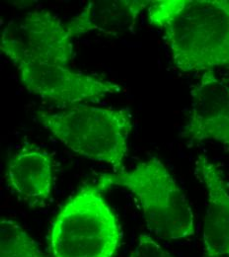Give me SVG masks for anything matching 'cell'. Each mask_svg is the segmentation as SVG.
<instances>
[{
	"instance_id": "obj_11",
	"label": "cell",
	"mask_w": 229,
	"mask_h": 257,
	"mask_svg": "<svg viewBox=\"0 0 229 257\" xmlns=\"http://www.w3.org/2000/svg\"><path fill=\"white\" fill-rule=\"evenodd\" d=\"M0 257H47L33 238L16 222H0Z\"/></svg>"
},
{
	"instance_id": "obj_12",
	"label": "cell",
	"mask_w": 229,
	"mask_h": 257,
	"mask_svg": "<svg viewBox=\"0 0 229 257\" xmlns=\"http://www.w3.org/2000/svg\"><path fill=\"white\" fill-rule=\"evenodd\" d=\"M130 257H174L150 235L141 234Z\"/></svg>"
},
{
	"instance_id": "obj_6",
	"label": "cell",
	"mask_w": 229,
	"mask_h": 257,
	"mask_svg": "<svg viewBox=\"0 0 229 257\" xmlns=\"http://www.w3.org/2000/svg\"><path fill=\"white\" fill-rule=\"evenodd\" d=\"M15 66L29 92L61 105L99 103L121 91V86L113 81L74 71L63 64L20 63Z\"/></svg>"
},
{
	"instance_id": "obj_8",
	"label": "cell",
	"mask_w": 229,
	"mask_h": 257,
	"mask_svg": "<svg viewBox=\"0 0 229 257\" xmlns=\"http://www.w3.org/2000/svg\"><path fill=\"white\" fill-rule=\"evenodd\" d=\"M207 207L203 225V257H229V190L220 168L204 156L196 162Z\"/></svg>"
},
{
	"instance_id": "obj_7",
	"label": "cell",
	"mask_w": 229,
	"mask_h": 257,
	"mask_svg": "<svg viewBox=\"0 0 229 257\" xmlns=\"http://www.w3.org/2000/svg\"><path fill=\"white\" fill-rule=\"evenodd\" d=\"M189 119L181 137L192 142L215 141L229 146V85L205 71L191 91Z\"/></svg>"
},
{
	"instance_id": "obj_2",
	"label": "cell",
	"mask_w": 229,
	"mask_h": 257,
	"mask_svg": "<svg viewBox=\"0 0 229 257\" xmlns=\"http://www.w3.org/2000/svg\"><path fill=\"white\" fill-rule=\"evenodd\" d=\"M102 192L123 187L136 198L151 233L160 239L181 240L195 235V216L183 190L162 161L156 158L131 170L100 175Z\"/></svg>"
},
{
	"instance_id": "obj_1",
	"label": "cell",
	"mask_w": 229,
	"mask_h": 257,
	"mask_svg": "<svg viewBox=\"0 0 229 257\" xmlns=\"http://www.w3.org/2000/svg\"><path fill=\"white\" fill-rule=\"evenodd\" d=\"M148 20L163 31L179 70L229 68V0L151 1Z\"/></svg>"
},
{
	"instance_id": "obj_9",
	"label": "cell",
	"mask_w": 229,
	"mask_h": 257,
	"mask_svg": "<svg viewBox=\"0 0 229 257\" xmlns=\"http://www.w3.org/2000/svg\"><path fill=\"white\" fill-rule=\"evenodd\" d=\"M6 180L9 188L29 208L44 207L54 186V163L41 149H24L8 162Z\"/></svg>"
},
{
	"instance_id": "obj_3",
	"label": "cell",
	"mask_w": 229,
	"mask_h": 257,
	"mask_svg": "<svg viewBox=\"0 0 229 257\" xmlns=\"http://www.w3.org/2000/svg\"><path fill=\"white\" fill-rule=\"evenodd\" d=\"M38 119L73 153L108 163L115 172L124 170L132 128L129 110L76 105L57 113L41 112Z\"/></svg>"
},
{
	"instance_id": "obj_5",
	"label": "cell",
	"mask_w": 229,
	"mask_h": 257,
	"mask_svg": "<svg viewBox=\"0 0 229 257\" xmlns=\"http://www.w3.org/2000/svg\"><path fill=\"white\" fill-rule=\"evenodd\" d=\"M0 49L12 64L44 63L69 66L73 48L66 24L46 9H34L2 31Z\"/></svg>"
},
{
	"instance_id": "obj_10",
	"label": "cell",
	"mask_w": 229,
	"mask_h": 257,
	"mask_svg": "<svg viewBox=\"0 0 229 257\" xmlns=\"http://www.w3.org/2000/svg\"><path fill=\"white\" fill-rule=\"evenodd\" d=\"M150 2L146 0L91 1L66 23V28L72 39L92 32L119 36L134 28L139 15Z\"/></svg>"
},
{
	"instance_id": "obj_4",
	"label": "cell",
	"mask_w": 229,
	"mask_h": 257,
	"mask_svg": "<svg viewBox=\"0 0 229 257\" xmlns=\"http://www.w3.org/2000/svg\"><path fill=\"white\" fill-rule=\"evenodd\" d=\"M121 241L118 219L96 184L81 188L66 202L49 239L53 257H113Z\"/></svg>"
}]
</instances>
